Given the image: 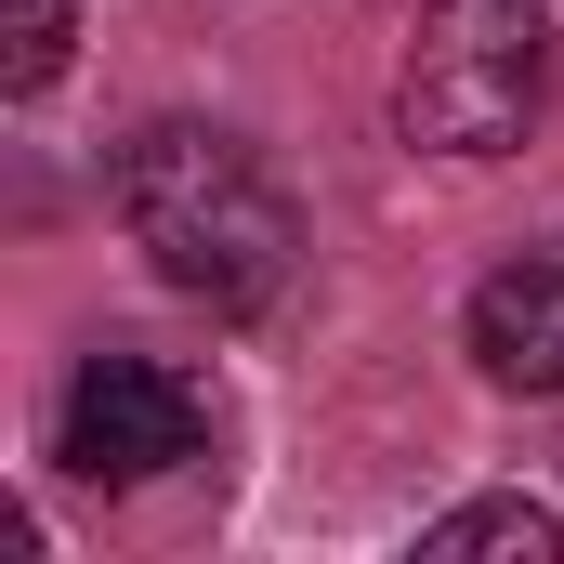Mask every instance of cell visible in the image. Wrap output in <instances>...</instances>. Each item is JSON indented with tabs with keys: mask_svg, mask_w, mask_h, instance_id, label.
Wrapping results in <instances>:
<instances>
[{
	"mask_svg": "<svg viewBox=\"0 0 564 564\" xmlns=\"http://www.w3.org/2000/svg\"><path fill=\"white\" fill-rule=\"evenodd\" d=\"M106 197H119L132 250L184 289V302H210V315H276L289 276H302V210H289V184L237 132H210V119H144V132L106 158Z\"/></svg>",
	"mask_w": 564,
	"mask_h": 564,
	"instance_id": "1",
	"label": "cell"
},
{
	"mask_svg": "<svg viewBox=\"0 0 564 564\" xmlns=\"http://www.w3.org/2000/svg\"><path fill=\"white\" fill-rule=\"evenodd\" d=\"M564 93V40L539 0H421L394 53V132L421 158H512Z\"/></svg>",
	"mask_w": 564,
	"mask_h": 564,
	"instance_id": "2",
	"label": "cell"
},
{
	"mask_svg": "<svg viewBox=\"0 0 564 564\" xmlns=\"http://www.w3.org/2000/svg\"><path fill=\"white\" fill-rule=\"evenodd\" d=\"M184 459H210V394H197L171 355L93 341V355L66 368V394H53V473H79V486L132 499V486L184 473Z\"/></svg>",
	"mask_w": 564,
	"mask_h": 564,
	"instance_id": "3",
	"label": "cell"
},
{
	"mask_svg": "<svg viewBox=\"0 0 564 564\" xmlns=\"http://www.w3.org/2000/svg\"><path fill=\"white\" fill-rule=\"evenodd\" d=\"M459 341H473V368H486L499 394H564V237L512 250L499 276L473 289Z\"/></svg>",
	"mask_w": 564,
	"mask_h": 564,
	"instance_id": "4",
	"label": "cell"
},
{
	"mask_svg": "<svg viewBox=\"0 0 564 564\" xmlns=\"http://www.w3.org/2000/svg\"><path fill=\"white\" fill-rule=\"evenodd\" d=\"M459 552H525V564H552V552H564V512H539V499H459V512H433V525H421V564H459Z\"/></svg>",
	"mask_w": 564,
	"mask_h": 564,
	"instance_id": "5",
	"label": "cell"
},
{
	"mask_svg": "<svg viewBox=\"0 0 564 564\" xmlns=\"http://www.w3.org/2000/svg\"><path fill=\"white\" fill-rule=\"evenodd\" d=\"M66 40H79V0H0V93L40 106L66 79Z\"/></svg>",
	"mask_w": 564,
	"mask_h": 564,
	"instance_id": "6",
	"label": "cell"
}]
</instances>
